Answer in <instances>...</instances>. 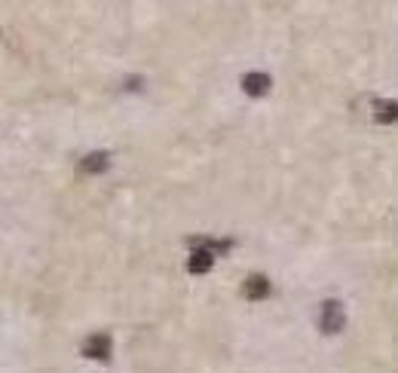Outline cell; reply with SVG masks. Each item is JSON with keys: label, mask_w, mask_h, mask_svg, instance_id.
Returning a JSON list of instances; mask_svg holds the SVG:
<instances>
[{"label": "cell", "mask_w": 398, "mask_h": 373, "mask_svg": "<svg viewBox=\"0 0 398 373\" xmlns=\"http://www.w3.org/2000/svg\"><path fill=\"white\" fill-rule=\"evenodd\" d=\"M319 327L322 334H340L346 327V312H343V303L340 300H325L322 303V319H319Z\"/></svg>", "instance_id": "1"}, {"label": "cell", "mask_w": 398, "mask_h": 373, "mask_svg": "<svg viewBox=\"0 0 398 373\" xmlns=\"http://www.w3.org/2000/svg\"><path fill=\"white\" fill-rule=\"evenodd\" d=\"M269 291H273V285H269L267 276H248L245 285H243V297L252 300V303H260V300H267Z\"/></svg>", "instance_id": "2"}, {"label": "cell", "mask_w": 398, "mask_h": 373, "mask_svg": "<svg viewBox=\"0 0 398 373\" xmlns=\"http://www.w3.org/2000/svg\"><path fill=\"white\" fill-rule=\"evenodd\" d=\"M83 355L92 358V361H108L111 358V336L108 334H95L83 343Z\"/></svg>", "instance_id": "3"}, {"label": "cell", "mask_w": 398, "mask_h": 373, "mask_svg": "<svg viewBox=\"0 0 398 373\" xmlns=\"http://www.w3.org/2000/svg\"><path fill=\"white\" fill-rule=\"evenodd\" d=\"M111 168V153L108 150H95L89 153V157L80 159V165H77V172L80 174H102Z\"/></svg>", "instance_id": "4"}, {"label": "cell", "mask_w": 398, "mask_h": 373, "mask_svg": "<svg viewBox=\"0 0 398 373\" xmlns=\"http://www.w3.org/2000/svg\"><path fill=\"white\" fill-rule=\"evenodd\" d=\"M243 89H245V95H252V98L267 95V92H269V77H267V74H258V70H252V74L243 77Z\"/></svg>", "instance_id": "5"}, {"label": "cell", "mask_w": 398, "mask_h": 373, "mask_svg": "<svg viewBox=\"0 0 398 373\" xmlns=\"http://www.w3.org/2000/svg\"><path fill=\"white\" fill-rule=\"evenodd\" d=\"M211 263H215V251H209V248H196L193 254L187 257V270L193 272V276H202V272H209Z\"/></svg>", "instance_id": "6"}, {"label": "cell", "mask_w": 398, "mask_h": 373, "mask_svg": "<svg viewBox=\"0 0 398 373\" xmlns=\"http://www.w3.org/2000/svg\"><path fill=\"white\" fill-rule=\"evenodd\" d=\"M374 119L383 125L398 123V101H377L374 104Z\"/></svg>", "instance_id": "7"}, {"label": "cell", "mask_w": 398, "mask_h": 373, "mask_svg": "<svg viewBox=\"0 0 398 373\" xmlns=\"http://www.w3.org/2000/svg\"><path fill=\"white\" fill-rule=\"evenodd\" d=\"M190 245L209 248V251H215V254H227V251L233 248V239H190Z\"/></svg>", "instance_id": "8"}]
</instances>
